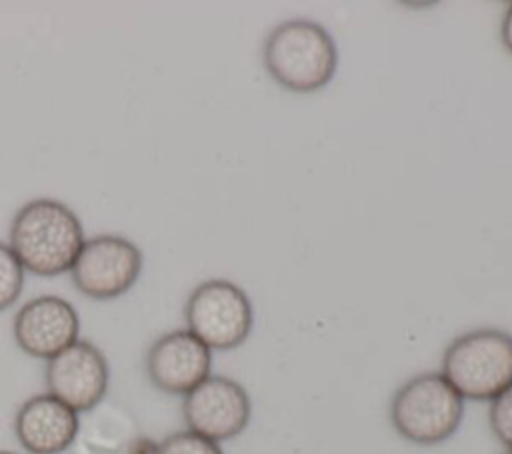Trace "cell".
I'll return each instance as SVG.
<instances>
[{
	"label": "cell",
	"instance_id": "obj_1",
	"mask_svg": "<svg viewBox=\"0 0 512 454\" xmlns=\"http://www.w3.org/2000/svg\"><path fill=\"white\" fill-rule=\"evenodd\" d=\"M78 214L56 198H34L12 216L8 246L26 272L42 278L70 272L84 246Z\"/></svg>",
	"mask_w": 512,
	"mask_h": 454
},
{
	"label": "cell",
	"instance_id": "obj_2",
	"mask_svg": "<svg viewBox=\"0 0 512 454\" xmlns=\"http://www.w3.org/2000/svg\"><path fill=\"white\" fill-rule=\"evenodd\" d=\"M262 62L276 84L296 94H310L332 82L338 68V48L320 22L292 18L268 32Z\"/></svg>",
	"mask_w": 512,
	"mask_h": 454
},
{
	"label": "cell",
	"instance_id": "obj_3",
	"mask_svg": "<svg viewBox=\"0 0 512 454\" xmlns=\"http://www.w3.org/2000/svg\"><path fill=\"white\" fill-rule=\"evenodd\" d=\"M440 374L464 400H494L512 384V334L476 328L456 336L442 354Z\"/></svg>",
	"mask_w": 512,
	"mask_h": 454
},
{
	"label": "cell",
	"instance_id": "obj_4",
	"mask_svg": "<svg viewBox=\"0 0 512 454\" xmlns=\"http://www.w3.org/2000/svg\"><path fill=\"white\" fill-rule=\"evenodd\" d=\"M464 416V398L440 372H422L406 380L392 396L390 422L400 438L416 446H436L456 434Z\"/></svg>",
	"mask_w": 512,
	"mask_h": 454
},
{
	"label": "cell",
	"instance_id": "obj_5",
	"mask_svg": "<svg viewBox=\"0 0 512 454\" xmlns=\"http://www.w3.org/2000/svg\"><path fill=\"white\" fill-rule=\"evenodd\" d=\"M186 330L214 350L242 346L254 324V310L248 294L234 282L212 278L200 282L184 304Z\"/></svg>",
	"mask_w": 512,
	"mask_h": 454
},
{
	"label": "cell",
	"instance_id": "obj_6",
	"mask_svg": "<svg viewBox=\"0 0 512 454\" xmlns=\"http://www.w3.org/2000/svg\"><path fill=\"white\" fill-rule=\"evenodd\" d=\"M144 268L142 250L120 234H98L80 248L70 280L90 300H116L140 278Z\"/></svg>",
	"mask_w": 512,
	"mask_h": 454
},
{
	"label": "cell",
	"instance_id": "obj_7",
	"mask_svg": "<svg viewBox=\"0 0 512 454\" xmlns=\"http://www.w3.org/2000/svg\"><path fill=\"white\" fill-rule=\"evenodd\" d=\"M182 418L188 430L220 444L246 430L252 418V400L240 382L210 374L182 398Z\"/></svg>",
	"mask_w": 512,
	"mask_h": 454
},
{
	"label": "cell",
	"instance_id": "obj_8",
	"mask_svg": "<svg viewBox=\"0 0 512 454\" xmlns=\"http://www.w3.org/2000/svg\"><path fill=\"white\" fill-rule=\"evenodd\" d=\"M44 384L48 394L82 416L104 402L110 386V366L96 344L78 338L46 360Z\"/></svg>",
	"mask_w": 512,
	"mask_h": 454
},
{
	"label": "cell",
	"instance_id": "obj_9",
	"mask_svg": "<svg viewBox=\"0 0 512 454\" xmlns=\"http://www.w3.org/2000/svg\"><path fill=\"white\" fill-rule=\"evenodd\" d=\"M150 384L170 396H186L212 374V350L186 328L158 336L146 350Z\"/></svg>",
	"mask_w": 512,
	"mask_h": 454
},
{
	"label": "cell",
	"instance_id": "obj_10",
	"mask_svg": "<svg viewBox=\"0 0 512 454\" xmlns=\"http://www.w3.org/2000/svg\"><path fill=\"white\" fill-rule=\"evenodd\" d=\"M12 336L24 354L46 362L80 338V316L66 298L42 294L18 308Z\"/></svg>",
	"mask_w": 512,
	"mask_h": 454
},
{
	"label": "cell",
	"instance_id": "obj_11",
	"mask_svg": "<svg viewBox=\"0 0 512 454\" xmlns=\"http://www.w3.org/2000/svg\"><path fill=\"white\" fill-rule=\"evenodd\" d=\"M14 436L28 454H62L76 444L80 414L56 396L42 392L26 398L14 414Z\"/></svg>",
	"mask_w": 512,
	"mask_h": 454
},
{
	"label": "cell",
	"instance_id": "obj_12",
	"mask_svg": "<svg viewBox=\"0 0 512 454\" xmlns=\"http://www.w3.org/2000/svg\"><path fill=\"white\" fill-rule=\"evenodd\" d=\"M76 442L84 454H126L140 436L132 414L116 404H98L82 414Z\"/></svg>",
	"mask_w": 512,
	"mask_h": 454
},
{
	"label": "cell",
	"instance_id": "obj_13",
	"mask_svg": "<svg viewBox=\"0 0 512 454\" xmlns=\"http://www.w3.org/2000/svg\"><path fill=\"white\" fill-rule=\"evenodd\" d=\"M24 266L6 242H0V312L14 306L24 288Z\"/></svg>",
	"mask_w": 512,
	"mask_h": 454
},
{
	"label": "cell",
	"instance_id": "obj_14",
	"mask_svg": "<svg viewBox=\"0 0 512 454\" xmlns=\"http://www.w3.org/2000/svg\"><path fill=\"white\" fill-rule=\"evenodd\" d=\"M154 454H224L222 446L192 430H178L156 444Z\"/></svg>",
	"mask_w": 512,
	"mask_h": 454
},
{
	"label": "cell",
	"instance_id": "obj_15",
	"mask_svg": "<svg viewBox=\"0 0 512 454\" xmlns=\"http://www.w3.org/2000/svg\"><path fill=\"white\" fill-rule=\"evenodd\" d=\"M488 424L496 440L506 450H512V384L490 400Z\"/></svg>",
	"mask_w": 512,
	"mask_h": 454
},
{
	"label": "cell",
	"instance_id": "obj_16",
	"mask_svg": "<svg viewBox=\"0 0 512 454\" xmlns=\"http://www.w3.org/2000/svg\"><path fill=\"white\" fill-rule=\"evenodd\" d=\"M500 40H502V46L512 54V4L508 6V10L504 12V18H502Z\"/></svg>",
	"mask_w": 512,
	"mask_h": 454
},
{
	"label": "cell",
	"instance_id": "obj_17",
	"mask_svg": "<svg viewBox=\"0 0 512 454\" xmlns=\"http://www.w3.org/2000/svg\"><path fill=\"white\" fill-rule=\"evenodd\" d=\"M156 444H158V442H154L152 438L140 434V436L134 440V444L128 448L126 454H154V452H156Z\"/></svg>",
	"mask_w": 512,
	"mask_h": 454
},
{
	"label": "cell",
	"instance_id": "obj_18",
	"mask_svg": "<svg viewBox=\"0 0 512 454\" xmlns=\"http://www.w3.org/2000/svg\"><path fill=\"white\" fill-rule=\"evenodd\" d=\"M0 454H18V452H12V450H0Z\"/></svg>",
	"mask_w": 512,
	"mask_h": 454
},
{
	"label": "cell",
	"instance_id": "obj_19",
	"mask_svg": "<svg viewBox=\"0 0 512 454\" xmlns=\"http://www.w3.org/2000/svg\"><path fill=\"white\" fill-rule=\"evenodd\" d=\"M504 454H512V450H506V452H504Z\"/></svg>",
	"mask_w": 512,
	"mask_h": 454
}]
</instances>
